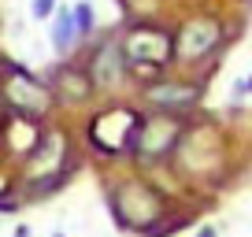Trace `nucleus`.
Instances as JSON below:
<instances>
[{
  "instance_id": "f257e3e1",
  "label": "nucleus",
  "mask_w": 252,
  "mask_h": 237,
  "mask_svg": "<svg viewBox=\"0 0 252 237\" xmlns=\"http://www.w3.org/2000/svg\"><path fill=\"white\" fill-rule=\"evenodd\" d=\"M119 48H123L126 71L141 74V78H156L159 71L174 63V33L167 26L137 23L119 37Z\"/></svg>"
},
{
  "instance_id": "f03ea898",
  "label": "nucleus",
  "mask_w": 252,
  "mask_h": 237,
  "mask_svg": "<svg viewBox=\"0 0 252 237\" xmlns=\"http://www.w3.org/2000/svg\"><path fill=\"white\" fill-rule=\"evenodd\" d=\"M137 126H141V111L126 108V104H115V108H104L89 118L86 137L100 156H123L134 145Z\"/></svg>"
},
{
  "instance_id": "7ed1b4c3",
  "label": "nucleus",
  "mask_w": 252,
  "mask_h": 237,
  "mask_svg": "<svg viewBox=\"0 0 252 237\" xmlns=\"http://www.w3.org/2000/svg\"><path fill=\"white\" fill-rule=\"evenodd\" d=\"M0 96H4V104H8L11 115L33 118V122H41V118L52 111V104H56L52 89H48L45 82L33 78L26 67H11V63H8L4 82H0Z\"/></svg>"
},
{
  "instance_id": "20e7f679",
  "label": "nucleus",
  "mask_w": 252,
  "mask_h": 237,
  "mask_svg": "<svg viewBox=\"0 0 252 237\" xmlns=\"http://www.w3.org/2000/svg\"><path fill=\"white\" fill-rule=\"evenodd\" d=\"M182 134H186V118L182 115H141L130 156L141 159V163H159L178 148Z\"/></svg>"
},
{
  "instance_id": "39448f33",
  "label": "nucleus",
  "mask_w": 252,
  "mask_h": 237,
  "mask_svg": "<svg viewBox=\"0 0 252 237\" xmlns=\"http://www.w3.org/2000/svg\"><path fill=\"white\" fill-rule=\"evenodd\" d=\"M111 211L119 215L123 226L145 230L159 211H163V204H159V197L145 182H119L115 193H111Z\"/></svg>"
},
{
  "instance_id": "423d86ee",
  "label": "nucleus",
  "mask_w": 252,
  "mask_h": 237,
  "mask_svg": "<svg viewBox=\"0 0 252 237\" xmlns=\"http://www.w3.org/2000/svg\"><path fill=\"white\" fill-rule=\"evenodd\" d=\"M222 41V23L212 15H197L189 19V23L178 26L174 33V59L182 63H200L204 56H212Z\"/></svg>"
},
{
  "instance_id": "0eeeda50",
  "label": "nucleus",
  "mask_w": 252,
  "mask_h": 237,
  "mask_svg": "<svg viewBox=\"0 0 252 237\" xmlns=\"http://www.w3.org/2000/svg\"><path fill=\"white\" fill-rule=\"evenodd\" d=\"M89 82H93V93H119V89L126 86V59H123V48H119L115 37L100 41L93 52V59H89Z\"/></svg>"
},
{
  "instance_id": "6e6552de",
  "label": "nucleus",
  "mask_w": 252,
  "mask_h": 237,
  "mask_svg": "<svg viewBox=\"0 0 252 237\" xmlns=\"http://www.w3.org/2000/svg\"><path fill=\"white\" fill-rule=\"evenodd\" d=\"M204 96L197 82H152L145 89V104L156 108V115H182Z\"/></svg>"
},
{
  "instance_id": "1a4fd4ad",
  "label": "nucleus",
  "mask_w": 252,
  "mask_h": 237,
  "mask_svg": "<svg viewBox=\"0 0 252 237\" xmlns=\"http://www.w3.org/2000/svg\"><path fill=\"white\" fill-rule=\"evenodd\" d=\"M63 156H67V137L60 134V130H52V134H41L37 148L30 152V156L23 159L26 167V182H37V178H60V163Z\"/></svg>"
},
{
  "instance_id": "9d476101",
  "label": "nucleus",
  "mask_w": 252,
  "mask_h": 237,
  "mask_svg": "<svg viewBox=\"0 0 252 237\" xmlns=\"http://www.w3.org/2000/svg\"><path fill=\"white\" fill-rule=\"evenodd\" d=\"M48 89H52L56 104H86L93 96L89 71L78 63H56L52 74H48Z\"/></svg>"
},
{
  "instance_id": "9b49d317",
  "label": "nucleus",
  "mask_w": 252,
  "mask_h": 237,
  "mask_svg": "<svg viewBox=\"0 0 252 237\" xmlns=\"http://www.w3.org/2000/svg\"><path fill=\"white\" fill-rule=\"evenodd\" d=\"M41 122H33V118H23V115H11L8 111V118L0 122V145L8 152H15V156H30L33 148H37V141H41Z\"/></svg>"
},
{
  "instance_id": "f8f14e48",
  "label": "nucleus",
  "mask_w": 252,
  "mask_h": 237,
  "mask_svg": "<svg viewBox=\"0 0 252 237\" xmlns=\"http://www.w3.org/2000/svg\"><path fill=\"white\" fill-rule=\"evenodd\" d=\"M48 41H52L56 56H71V48L78 45V30H74V15L71 8H60L52 15V30H48Z\"/></svg>"
},
{
  "instance_id": "ddd939ff",
  "label": "nucleus",
  "mask_w": 252,
  "mask_h": 237,
  "mask_svg": "<svg viewBox=\"0 0 252 237\" xmlns=\"http://www.w3.org/2000/svg\"><path fill=\"white\" fill-rule=\"evenodd\" d=\"M71 15H74V30H78V41H86L89 33H93V26H96V11H93V4L89 0H78L71 8Z\"/></svg>"
},
{
  "instance_id": "4468645a",
  "label": "nucleus",
  "mask_w": 252,
  "mask_h": 237,
  "mask_svg": "<svg viewBox=\"0 0 252 237\" xmlns=\"http://www.w3.org/2000/svg\"><path fill=\"white\" fill-rule=\"evenodd\" d=\"M56 11H60V0H33L30 4V15L37 19V23H48Z\"/></svg>"
},
{
  "instance_id": "2eb2a0df",
  "label": "nucleus",
  "mask_w": 252,
  "mask_h": 237,
  "mask_svg": "<svg viewBox=\"0 0 252 237\" xmlns=\"http://www.w3.org/2000/svg\"><path fill=\"white\" fill-rule=\"evenodd\" d=\"M197 237H215V226H204V230H200Z\"/></svg>"
},
{
  "instance_id": "dca6fc26",
  "label": "nucleus",
  "mask_w": 252,
  "mask_h": 237,
  "mask_svg": "<svg viewBox=\"0 0 252 237\" xmlns=\"http://www.w3.org/2000/svg\"><path fill=\"white\" fill-rule=\"evenodd\" d=\"M237 89H245V93H252V78H249V82H241V86H237Z\"/></svg>"
}]
</instances>
